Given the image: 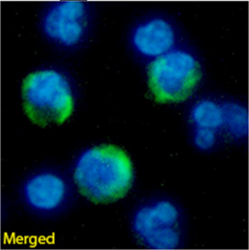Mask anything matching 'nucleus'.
<instances>
[{"instance_id":"obj_1","label":"nucleus","mask_w":249,"mask_h":250,"mask_svg":"<svg viewBox=\"0 0 249 250\" xmlns=\"http://www.w3.org/2000/svg\"><path fill=\"white\" fill-rule=\"evenodd\" d=\"M75 183L91 202H116L127 195L134 181L130 157L121 148L103 145L86 150L75 165Z\"/></svg>"},{"instance_id":"obj_2","label":"nucleus","mask_w":249,"mask_h":250,"mask_svg":"<svg viewBox=\"0 0 249 250\" xmlns=\"http://www.w3.org/2000/svg\"><path fill=\"white\" fill-rule=\"evenodd\" d=\"M23 108L37 125H60L74 110V97L69 82L61 72L39 70L27 76L22 86Z\"/></svg>"},{"instance_id":"obj_3","label":"nucleus","mask_w":249,"mask_h":250,"mask_svg":"<svg viewBox=\"0 0 249 250\" xmlns=\"http://www.w3.org/2000/svg\"><path fill=\"white\" fill-rule=\"evenodd\" d=\"M147 77L155 100L181 103L190 98L201 83L202 63L194 51L177 46L150 62Z\"/></svg>"},{"instance_id":"obj_4","label":"nucleus","mask_w":249,"mask_h":250,"mask_svg":"<svg viewBox=\"0 0 249 250\" xmlns=\"http://www.w3.org/2000/svg\"><path fill=\"white\" fill-rule=\"evenodd\" d=\"M180 212L169 200H160L141 206L132 220V229L142 245L152 250H174L182 238Z\"/></svg>"},{"instance_id":"obj_5","label":"nucleus","mask_w":249,"mask_h":250,"mask_svg":"<svg viewBox=\"0 0 249 250\" xmlns=\"http://www.w3.org/2000/svg\"><path fill=\"white\" fill-rule=\"evenodd\" d=\"M88 10L81 1H61L48 8L42 19L45 34L58 44L72 47L86 34Z\"/></svg>"},{"instance_id":"obj_6","label":"nucleus","mask_w":249,"mask_h":250,"mask_svg":"<svg viewBox=\"0 0 249 250\" xmlns=\"http://www.w3.org/2000/svg\"><path fill=\"white\" fill-rule=\"evenodd\" d=\"M26 205L33 211L42 214L61 209L69 197V189L61 175L43 171L32 175L22 189Z\"/></svg>"},{"instance_id":"obj_7","label":"nucleus","mask_w":249,"mask_h":250,"mask_svg":"<svg viewBox=\"0 0 249 250\" xmlns=\"http://www.w3.org/2000/svg\"><path fill=\"white\" fill-rule=\"evenodd\" d=\"M178 41L177 28L164 17L150 18L141 22L131 37L135 49L141 55L153 59L177 47Z\"/></svg>"},{"instance_id":"obj_8","label":"nucleus","mask_w":249,"mask_h":250,"mask_svg":"<svg viewBox=\"0 0 249 250\" xmlns=\"http://www.w3.org/2000/svg\"><path fill=\"white\" fill-rule=\"evenodd\" d=\"M223 125L229 138L235 141L246 139L249 133V113L246 106L242 103L228 101L222 103Z\"/></svg>"},{"instance_id":"obj_9","label":"nucleus","mask_w":249,"mask_h":250,"mask_svg":"<svg viewBox=\"0 0 249 250\" xmlns=\"http://www.w3.org/2000/svg\"><path fill=\"white\" fill-rule=\"evenodd\" d=\"M189 121L194 128H208L216 131L223 125L222 103L211 98L197 101L189 111Z\"/></svg>"},{"instance_id":"obj_10","label":"nucleus","mask_w":249,"mask_h":250,"mask_svg":"<svg viewBox=\"0 0 249 250\" xmlns=\"http://www.w3.org/2000/svg\"><path fill=\"white\" fill-rule=\"evenodd\" d=\"M218 131L208 128H194L192 140L194 146L201 151L212 150L218 143Z\"/></svg>"}]
</instances>
